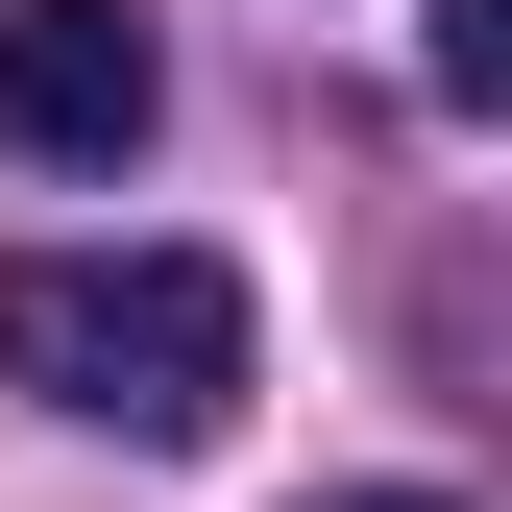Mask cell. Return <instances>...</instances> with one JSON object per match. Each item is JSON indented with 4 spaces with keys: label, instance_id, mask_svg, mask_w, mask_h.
Returning a JSON list of instances; mask_svg holds the SVG:
<instances>
[{
    "label": "cell",
    "instance_id": "obj_1",
    "mask_svg": "<svg viewBox=\"0 0 512 512\" xmlns=\"http://www.w3.org/2000/svg\"><path fill=\"white\" fill-rule=\"evenodd\" d=\"M0 391H49L74 439H220L244 415V269L220 244H25L0 269Z\"/></svg>",
    "mask_w": 512,
    "mask_h": 512
},
{
    "label": "cell",
    "instance_id": "obj_2",
    "mask_svg": "<svg viewBox=\"0 0 512 512\" xmlns=\"http://www.w3.org/2000/svg\"><path fill=\"white\" fill-rule=\"evenodd\" d=\"M147 122H171L147 0H0V147H25V171H122Z\"/></svg>",
    "mask_w": 512,
    "mask_h": 512
},
{
    "label": "cell",
    "instance_id": "obj_3",
    "mask_svg": "<svg viewBox=\"0 0 512 512\" xmlns=\"http://www.w3.org/2000/svg\"><path fill=\"white\" fill-rule=\"evenodd\" d=\"M415 74H439V98L488 122V98H512V0H439V49H415Z\"/></svg>",
    "mask_w": 512,
    "mask_h": 512
},
{
    "label": "cell",
    "instance_id": "obj_4",
    "mask_svg": "<svg viewBox=\"0 0 512 512\" xmlns=\"http://www.w3.org/2000/svg\"><path fill=\"white\" fill-rule=\"evenodd\" d=\"M342 512H439V488H342Z\"/></svg>",
    "mask_w": 512,
    "mask_h": 512
}]
</instances>
